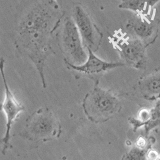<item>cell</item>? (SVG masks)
<instances>
[{
  "mask_svg": "<svg viewBox=\"0 0 160 160\" xmlns=\"http://www.w3.org/2000/svg\"><path fill=\"white\" fill-rule=\"evenodd\" d=\"M62 0H22L16 47L34 63L46 88L44 68L54 51L51 46L65 12Z\"/></svg>",
  "mask_w": 160,
  "mask_h": 160,
  "instance_id": "obj_1",
  "label": "cell"
},
{
  "mask_svg": "<svg viewBox=\"0 0 160 160\" xmlns=\"http://www.w3.org/2000/svg\"><path fill=\"white\" fill-rule=\"evenodd\" d=\"M82 106L88 118L96 124L109 121L122 108L118 96L111 90L99 87V81L95 82L94 88L85 96Z\"/></svg>",
  "mask_w": 160,
  "mask_h": 160,
  "instance_id": "obj_2",
  "label": "cell"
},
{
  "mask_svg": "<svg viewBox=\"0 0 160 160\" xmlns=\"http://www.w3.org/2000/svg\"><path fill=\"white\" fill-rule=\"evenodd\" d=\"M61 126L58 118L48 108H41L26 120L21 136L32 142H46L58 138Z\"/></svg>",
  "mask_w": 160,
  "mask_h": 160,
  "instance_id": "obj_3",
  "label": "cell"
},
{
  "mask_svg": "<svg viewBox=\"0 0 160 160\" xmlns=\"http://www.w3.org/2000/svg\"><path fill=\"white\" fill-rule=\"evenodd\" d=\"M111 41L126 65L137 69L145 68L147 46L140 40L116 34L112 36Z\"/></svg>",
  "mask_w": 160,
  "mask_h": 160,
  "instance_id": "obj_4",
  "label": "cell"
},
{
  "mask_svg": "<svg viewBox=\"0 0 160 160\" xmlns=\"http://www.w3.org/2000/svg\"><path fill=\"white\" fill-rule=\"evenodd\" d=\"M62 43L63 51L67 57L64 61L75 65H82L87 61L88 57L83 49L81 36L73 19L71 18L64 21Z\"/></svg>",
  "mask_w": 160,
  "mask_h": 160,
  "instance_id": "obj_5",
  "label": "cell"
},
{
  "mask_svg": "<svg viewBox=\"0 0 160 160\" xmlns=\"http://www.w3.org/2000/svg\"><path fill=\"white\" fill-rule=\"evenodd\" d=\"M73 20L81 36L83 44L93 52L96 51L101 42L102 34L88 12L81 5H76L73 10Z\"/></svg>",
  "mask_w": 160,
  "mask_h": 160,
  "instance_id": "obj_6",
  "label": "cell"
},
{
  "mask_svg": "<svg viewBox=\"0 0 160 160\" xmlns=\"http://www.w3.org/2000/svg\"><path fill=\"white\" fill-rule=\"evenodd\" d=\"M4 60L3 58L0 59V72H1L5 86V98L2 104H0V110H2L4 112L7 118L6 131L2 140L3 144L2 153L3 154H5V151L10 146V130L12 125L14 121H16L21 112L24 110V106L18 102L13 93L9 89L4 73Z\"/></svg>",
  "mask_w": 160,
  "mask_h": 160,
  "instance_id": "obj_7",
  "label": "cell"
},
{
  "mask_svg": "<svg viewBox=\"0 0 160 160\" xmlns=\"http://www.w3.org/2000/svg\"><path fill=\"white\" fill-rule=\"evenodd\" d=\"M88 56L87 61L80 65H75L65 62L67 65L79 73L87 75L94 82L99 81V78L112 69L121 68L126 65L123 62H108L96 57L90 48H87Z\"/></svg>",
  "mask_w": 160,
  "mask_h": 160,
  "instance_id": "obj_8",
  "label": "cell"
},
{
  "mask_svg": "<svg viewBox=\"0 0 160 160\" xmlns=\"http://www.w3.org/2000/svg\"><path fill=\"white\" fill-rule=\"evenodd\" d=\"M127 28L135 35V38L140 40L146 46L155 38L157 30L156 24L153 21L138 16L137 18L128 21Z\"/></svg>",
  "mask_w": 160,
  "mask_h": 160,
  "instance_id": "obj_9",
  "label": "cell"
},
{
  "mask_svg": "<svg viewBox=\"0 0 160 160\" xmlns=\"http://www.w3.org/2000/svg\"><path fill=\"white\" fill-rule=\"evenodd\" d=\"M137 91L144 99L153 101L160 99V69L142 78L137 85Z\"/></svg>",
  "mask_w": 160,
  "mask_h": 160,
  "instance_id": "obj_10",
  "label": "cell"
},
{
  "mask_svg": "<svg viewBox=\"0 0 160 160\" xmlns=\"http://www.w3.org/2000/svg\"><path fill=\"white\" fill-rule=\"evenodd\" d=\"M118 8L134 12L140 17L148 16L152 8L160 0H121Z\"/></svg>",
  "mask_w": 160,
  "mask_h": 160,
  "instance_id": "obj_11",
  "label": "cell"
},
{
  "mask_svg": "<svg viewBox=\"0 0 160 160\" xmlns=\"http://www.w3.org/2000/svg\"><path fill=\"white\" fill-rule=\"evenodd\" d=\"M148 149H140L134 145L128 153L124 155L122 160H146L145 155Z\"/></svg>",
  "mask_w": 160,
  "mask_h": 160,
  "instance_id": "obj_12",
  "label": "cell"
},
{
  "mask_svg": "<svg viewBox=\"0 0 160 160\" xmlns=\"http://www.w3.org/2000/svg\"><path fill=\"white\" fill-rule=\"evenodd\" d=\"M151 142L147 140L144 137H139L135 141V145L140 149H149L151 148Z\"/></svg>",
  "mask_w": 160,
  "mask_h": 160,
  "instance_id": "obj_13",
  "label": "cell"
},
{
  "mask_svg": "<svg viewBox=\"0 0 160 160\" xmlns=\"http://www.w3.org/2000/svg\"><path fill=\"white\" fill-rule=\"evenodd\" d=\"M151 110L152 114V120L160 119V99L157 100L154 107Z\"/></svg>",
  "mask_w": 160,
  "mask_h": 160,
  "instance_id": "obj_14",
  "label": "cell"
},
{
  "mask_svg": "<svg viewBox=\"0 0 160 160\" xmlns=\"http://www.w3.org/2000/svg\"><path fill=\"white\" fill-rule=\"evenodd\" d=\"M159 156V154L156 151L150 148L148 149V151H147L145 158L146 160H156Z\"/></svg>",
  "mask_w": 160,
  "mask_h": 160,
  "instance_id": "obj_15",
  "label": "cell"
},
{
  "mask_svg": "<svg viewBox=\"0 0 160 160\" xmlns=\"http://www.w3.org/2000/svg\"><path fill=\"white\" fill-rule=\"evenodd\" d=\"M156 160H160V155H159V156L158 157V158Z\"/></svg>",
  "mask_w": 160,
  "mask_h": 160,
  "instance_id": "obj_16",
  "label": "cell"
}]
</instances>
